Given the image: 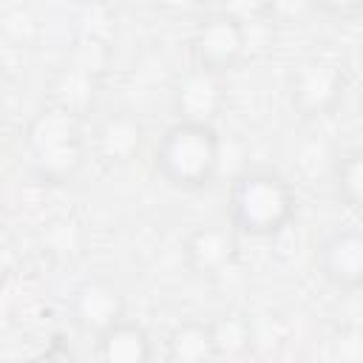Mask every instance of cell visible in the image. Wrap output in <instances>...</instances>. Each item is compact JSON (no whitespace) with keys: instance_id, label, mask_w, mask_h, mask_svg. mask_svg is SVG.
<instances>
[{"instance_id":"6da1fadb","label":"cell","mask_w":363,"mask_h":363,"mask_svg":"<svg viewBox=\"0 0 363 363\" xmlns=\"http://www.w3.org/2000/svg\"><path fill=\"white\" fill-rule=\"evenodd\" d=\"M230 227L241 235H278L295 216V190L272 167H247L230 184Z\"/></svg>"},{"instance_id":"7a4b0ae2","label":"cell","mask_w":363,"mask_h":363,"mask_svg":"<svg viewBox=\"0 0 363 363\" xmlns=\"http://www.w3.org/2000/svg\"><path fill=\"white\" fill-rule=\"evenodd\" d=\"M221 162V139L213 125L173 122L156 145V170L179 190H199L213 182Z\"/></svg>"},{"instance_id":"3957f363","label":"cell","mask_w":363,"mask_h":363,"mask_svg":"<svg viewBox=\"0 0 363 363\" xmlns=\"http://www.w3.org/2000/svg\"><path fill=\"white\" fill-rule=\"evenodd\" d=\"M26 153L40 179L51 184L74 179L85 159V139L77 116L60 105L34 113L26 128Z\"/></svg>"},{"instance_id":"277c9868","label":"cell","mask_w":363,"mask_h":363,"mask_svg":"<svg viewBox=\"0 0 363 363\" xmlns=\"http://www.w3.org/2000/svg\"><path fill=\"white\" fill-rule=\"evenodd\" d=\"M346 91L343 65L326 54H309L298 60L286 74V96L289 105L303 119H320L332 113Z\"/></svg>"},{"instance_id":"5b68a950","label":"cell","mask_w":363,"mask_h":363,"mask_svg":"<svg viewBox=\"0 0 363 363\" xmlns=\"http://www.w3.org/2000/svg\"><path fill=\"white\" fill-rule=\"evenodd\" d=\"M247 48H250V37H247L244 23L235 14L216 11L196 26V34H193L196 68H204V71L224 77L227 71H233L244 60Z\"/></svg>"},{"instance_id":"8992f818","label":"cell","mask_w":363,"mask_h":363,"mask_svg":"<svg viewBox=\"0 0 363 363\" xmlns=\"http://www.w3.org/2000/svg\"><path fill=\"white\" fill-rule=\"evenodd\" d=\"M184 261L201 278H221L238 261V233L230 224H201L184 238Z\"/></svg>"},{"instance_id":"52a82bcc","label":"cell","mask_w":363,"mask_h":363,"mask_svg":"<svg viewBox=\"0 0 363 363\" xmlns=\"http://www.w3.org/2000/svg\"><path fill=\"white\" fill-rule=\"evenodd\" d=\"M227 105V91H224V77L204 71V68H190L176 91H173V108L179 122H199V125H213L216 116Z\"/></svg>"},{"instance_id":"ba28073f","label":"cell","mask_w":363,"mask_h":363,"mask_svg":"<svg viewBox=\"0 0 363 363\" xmlns=\"http://www.w3.org/2000/svg\"><path fill=\"white\" fill-rule=\"evenodd\" d=\"M320 275L337 289L363 286V230L343 227L323 238L318 247Z\"/></svg>"},{"instance_id":"9c48e42d","label":"cell","mask_w":363,"mask_h":363,"mask_svg":"<svg viewBox=\"0 0 363 363\" xmlns=\"http://www.w3.org/2000/svg\"><path fill=\"white\" fill-rule=\"evenodd\" d=\"M71 312H74V320L85 332H94L99 337L102 332L125 320V301H122V292L111 281L94 278V281H85L74 292Z\"/></svg>"},{"instance_id":"30bf717a","label":"cell","mask_w":363,"mask_h":363,"mask_svg":"<svg viewBox=\"0 0 363 363\" xmlns=\"http://www.w3.org/2000/svg\"><path fill=\"white\" fill-rule=\"evenodd\" d=\"M153 343L136 320H119L96 337V363H150Z\"/></svg>"},{"instance_id":"8fae6325","label":"cell","mask_w":363,"mask_h":363,"mask_svg":"<svg viewBox=\"0 0 363 363\" xmlns=\"http://www.w3.org/2000/svg\"><path fill=\"white\" fill-rule=\"evenodd\" d=\"M142 147V125L133 113H108L96 128V150L105 162H130Z\"/></svg>"},{"instance_id":"7c38bea8","label":"cell","mask_w":363,"mask_h":363,"mask_svg":"<svg viewBox=\"0 0 363 363\" xmlns=\"http://www.w3.org/2000/svg\"><path fill=\"white\" fill-rule=\"evenodd\" d=\"M167 357L170 363H213V335L210 320H184L167 337Z\"/></svg>"},{"instance_id":"4fadbf2b","label":"cell","mask_w":363,"mask_h":363,"mask_svg":"<svg viewBox=\"0 0 363 363\" xmlns=\"http://www.w3.org/2000/svg\"><path fill=\"white\" fill-rule=\"evenodd\" d=\"M210 335H213V349L216 360H241L250 346H252V326L244 315L230 312L216 320H210Z\"/></svg>"},{"instance_id":"5bb4252c","label":"cell","mask_w":363,"mask_h":363,"mask_svg":"<svg viewBox=\"0 0 363 363\" xmlns=\"http://www.w3.org/2000/svg\"><path fill=\"white\" fill-rule=\"evenodd\" d=\"M335 187L337 196L352 207L363 210V145L349 147L335 164Z\"/></svg>"},{"instance_id":"9a60e30c","label":"cell","mask_w":363,"mask_h":363,"mask_svg":"<svg viewBox=\"0 0 363 363\" xmlns=\"http://www.w3.org/2000/svg\"><path fill=\"white\" fill-rule=\"evenodd\" d=\"M329 363H363V326L340 323L329 335Z\"/></svg>"}]
</instances>
